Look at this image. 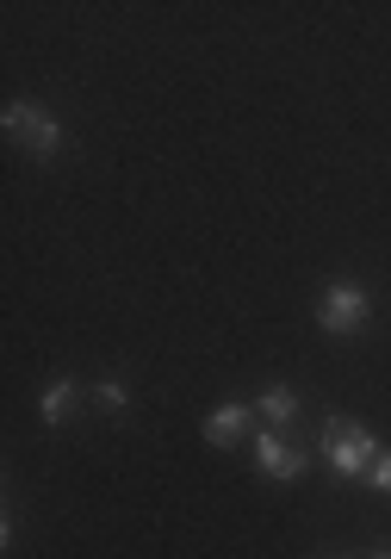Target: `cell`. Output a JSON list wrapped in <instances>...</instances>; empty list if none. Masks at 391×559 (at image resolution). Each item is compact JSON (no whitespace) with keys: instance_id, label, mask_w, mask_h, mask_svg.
Listing matches in <instances>:
<instances>
[{"instance_id":"6da1fadb","label":"cell","mask_w":391,"mask_h":559,"mask_svg":"<svg viewBox=\"0 0 391 559\" xmlns=\"http://www.w3.org/2000/svg\"><path fill=\"white\" fill-rule=\"evenodd\" d=\"M0 124H7V138L20 143L25 156H38V162H50L62 150V131H57V119L44 112V106H32V100H7V112H0Z\"/></svg>"},{"instance_id":"5b68a950","label":"cell","mask_w":391,"mask_h":559,"mask_svg":"<svg viewBox=\"0 0 391 559\" xmlns=\"http://www.w3.org/2000/svg\"><path fill=\"white\" fill-rule=\"evenodd\" d=\"M249 411L254 404H217L212 417H205V441H212V448H236L242 429H249Z\"/></svg>"},{"instance_id":"7a4b0ae2","label":"cell","mask_w":391,"mask_h":559,"mask_svg":"<svg viewBox=\"0 0 391 559\" xmlns=\"http://www.w3.org/2000/svg\"><path fill=\"white\" fill-rule=\"evenodd\" d=\"M367 318H372V299L360 293V286H348V280L323 286V299H317V323H323L330 336H354Z\"/></svg>"},{"instance_id":"8992f818","label":"cell","mask_w":391,"mask_h":559,"mask_svg":"<svg viewBox=\"0 0 391 559\" xmlns=\"http://www.w3.org/2000/svg\"><path fill=\"white\" fill-rule=\"evenodd\" d=\"M254 411H261L268 423H293L298 417V392H293V385H268V392L254 399Z\"/></svg>"},{"instance_id":"277c9868","label":"cell","mask_w":391,"mask_h":559,"mask_svg":"<svg viewBox=\"0 0 391 559\" xmlns=\"http://www.w3.org/2000/svg\"><path fill=\"white\" fill-rule=\"evenodd\" d=\"M254 466H261L268 479H286V485H293L298 473H305V454H298V448H286V441L268 429V436H254Z\"/></svg>"},{"instance_id":"3957f363","label":"cell","mask_w":391,"mask_h":559,"mask_svg":"<svg viewBox=\"0 0 391 559\" xmlns=\"http://www.w3.org/2000/svg\"><path fill=\"white\" fill-rule=\"evenodd\" d=\"M323 454H330L335 473H372V460H379V441L367 436V429H354V423H330L323 429Z\"/></svg>"},{"instance_id":"52a82bcc","label":"cell","mask_w":391,"mask_h":559,"mask_svg":"<svg viewBox=\"0 0 391 559\" xmlns=\"http://www.w3.org/2000/svg\"><path fill=\"white\" fill-rule=\"evenodd\" d=\"M75 399H81V380H57V385H50V392L38 399V417H44V423H62Z\"/></svg>"},{"instance_id":"ba28073f","label":"cell","mask_w":391,"mask_h":559,"mask_svg":"<svg viewBox=\"0 0 391 559\" xmlns=\"http://www.w3.org/2000/svg\"><path fill=\"white\" fill-rule=\"evenodd\" d=\"M94 399L106 404V411H125V404H131V392H125V385H118V380H106V385H99V392H94Z\"/></svg>"},{"instance_id":"9c48e42d","label":"cell","mask_w":391,"mask_h":559,"mask_svg":"<svg viewBox=\"0 0 391 559\" xmlns=\"http://www.w3.org/2000/svg\"><path fill=\"white\" fill-rule=\"evenodd\" d=\"M379 491H391V448H379V460H372V473H367Z\"/></svg>"},{"instance_id":"30bf717a","label":"cell","mask_w":391,"mask_h":559,"mask_svg":"<svg viewBox=\"0 0 391 559\" xmlns=\"http://www.w3.org/2000/svg\"><path fill=\"white\" fill-rule=\"evenodd\" d=\"M372 559H391V547H379V554H372Z\"/></svg>"}]
</instances>
